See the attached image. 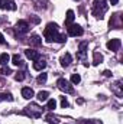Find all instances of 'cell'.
<instances>
[{
  "label": "cell",
  "mask_w": 123,
  "mask_h": 124,
  "mask_svg": "<svg viewBox=\"0 0 123 124\" xmlns=\"http://www.w3.org/2000/svg\"><path fill=\"white\" fill-rule=\"evenodd\" d=\"M28 31H29V23L26 20H19L16 23V32L19 35H23V33H26Z\"/></svg>",
  "instance_id": "obj_6"
},
{
  "label": "cell",
  "mask_w": 123,
  "mask_h": 124,
  "mask_svg": "<svg viewBox=\"0 0 123 124\" xmlns=\"http://www.w3.org/2000/svg\"><path fill=\"white\" fill-rule=\"evenodd\" d=\"M71 61H72V58H71V55H70V54H65V55H62L61 59H60V62H61L62 66H68V65L71 63Z\"/></svg>",
  "instance_id": "obj_13"
},
{
  "label": "cell",
  "mask_w": 123,
  "mask_h": 124,
  "mask_svg": "<svg viewBox=\"0 0 123 124\" xmlns=\"http://www.w3.org/2000/svg\"><path fill=\"white\" fill-rule=\"evenodd\" d=\"M120 45H122L120 39H112V40L107 42V49L112 51V52H116V51L120 48Z\"/></svg>",
  "instance_id": "obj_7"
},
{
  "label": "cell",
  "mask_w": 123,
  "mask_h": 124,
  "mask_svg": "<svg viewBox=\"0 0 123 124\" xmlns=\"http://www.w3.org/2000/svg\"><path fill=\"white\" fill-rule=\"evenodd\" d=\"M0 74H1V75H9V74H12V69L4 66V68H1V69H0Z\"/></svg>",
  "instance_id": "obj_29"
},
{
  "label": "cell",
  "mask_w": 123,
  "mask_h": 124,
  "mask_svg": "<svg viewBox=\"0 0 123 124\" xmlns=\"http://www.w3.org/2000/svg\"><path fill=\"white\" fill-rule=\"evenodd\" d=\"M6 43V40H4V38H3V35L0 33V45H4Z\"/></svg>",
  "instance_id": "obj_33"
},
{
  "label": "cell",
  "mask_w": 123,
  "mask_h": 124,
  "mask_svg": "<svg viewBox=\"0 0 123 124\" xmlns=\"http://www.w3.org/2000/svg\"><path fill=\"white\" fill-rule=\"evenodd\" d=\"M0 101H13V95H12L10 93L0 94Z\"/></svg>",
  "instance_id": "obj_19"
},
{
  "label": "cell",
  "mask_w": 123,
  "mask_h": 124,
  "mask_svg": "<svg viewBox=\"0 0 123 124\" xmlns=\"http://www.w3.org/2000/svg\"><path fill=\"white\" fill-rule=\"evenodd\" d=\"M120 87H122V85H120V82H116V84L113 85V90H114V93H116V95H117V97H122V95H123Z\"/></svg>",
  "instance_id": "obj_20"
},
{
  "label": "cell",
  "mask_w": 123,
  "mask_h": 124,
  "mask_svg": "<svg viewBox=\"0 0 123 124\" xmlns=\"http://www.w3.org/2000/svg\"><path fill=\"white\" fill-rule=\"evenodd\" d=\"M86 48H87V43L83 42V43L80 45V54H78L80 58H84V55H86Z\"/></svg>",
  "instance_id": "obj_22"
},
{
  "label": "cell",
  "mask_w": 123,
  "mask_h": 124,
  "mask_svg": "<svg viewBox=\"0 0 123 124\" xmlns=\"http://www.w3.org/2000/svg\"><path fill=\"white\" fill-rule=\"evenodd\" d=\"M77 1H78V0H77Z\"/></svg>",
  "instance_id": "obj_36"
},
{
  "label": "cell",
  "mask_w": 123,
  "mask_h": 124,
  "mask_svg": "<svg viewBox=\"0 0 123 124\" xmlns=\"http://www.w3.org/2000/svg\"><path fill=\"white\" fill-rule=\"evenodd\" d=\"M67 40V36L64 35V33H58V36H57V42H60V43H64Z\"/></svg>",
  "instance_id": "obj_28"
},
{
  "label": "cell",
  "mask_w": 123,
  "mask_h": 124,
  "mask_svg": "<svg viewBox=\"0 0 123 124\" xmlns=\"http://www.w3.org/2000/svg\"><path fill=\"white\" fill-rule=\"evenodd\" d=\"M9 61H10L9 54H1V55H0V65H1V66L7 65V62H9Z\"/></svg>",
  "instance_id": "obj_18"
},
{
  "label": "cell",
  "mask_w": 123,
  "mask_h": 124,
  "mask_svg": "<svg viewBox=\"0 0 123 124\" xmlns=\"http://www.w3.org/2000/svg\"><path fill=\"white\" fill-rule=\"evenodd\" d=\"M33 95H35V93H33V90H32V88H29V87H25V88H22V97H23V98H26V100H31Z\"/></svg>",
  "instance_id": "obj_10"
},
{
  "label": "cell",
  "mask_w": 123,
  "mask_h": 124,
  "mask_svg": "<svg viewBox=\"0 0 123 124\" xmlns=\"http://www.w3.org/2000/svg\"><path fill=\"white\" fill-rule=\"evenodd\" d=\"M78 124H101L100 120H78Z\"/></svg>",
  "instance_id": "obj_21"
},
{
  "label": "cell",
  "mask_w": 123,
  "mask_h": 124,
  "mask_svg": "<svg viewBox=\"0 0 123 124\" xmlns=\"http://www.w3.org/2000/svg\"><path fill=\"white\" fill-rule=\"evenodd\" d=\"M109 9V4L106 0H94L93 3V15L97 17V19H103V15L107 12Z\"/></svg>",
  "instance_id": "obj_1"
},
{
  "label": "cell",
  "mask_w": 123,
  "mask_h": 124,
  "mask_svg": "<svg viewBox=\"0 0 123 124\" xmlns=\"http://www.w3.org/2000/svg\"><path fill=\"white\" fill-rule=\"evenodd\" d=\"M61 107H62V108H67V107H68V101H67V98H65V97H62V98H61Z\"/></svg>",
  "instance_id": "obj_30"
},
{
  "label": "cell",
  "mask_w": 123,
  "mask_h": 124,
  "mask_svg": "<svg viewBox=\"0 0 123 124\" xmlns=\"http://www.w3.org/2000/svg\"><path fill=\"white\" fill-rule=\"evenodd\" d=\"M25 113H26L28 116L33 117V118H38V117L42 116V108H41L38 104H29V105L25 108Z\"/></svg>",
  "instance_id": "obj_3"
},
{
  "label": "cell",
  "mask_w": 123,
  "mask_h": 124,
  "mask_svg": "<svg viewBox=\"0 0 123 124\" xmlns=\"http://www.w3.org/2000/svg\"><path fill=\"white\" fill-rule=\"evenodd\" d=\"M48 97H49V93H48V91H39V93L36 94V98H38V101H41V102L46 101Z\"/></svg>",
  "instance_id": "obj_14"
},
{
  "label": "cell",
  "mask_w": 123,
  "mask_h": 124,
  "mask_svg": "<svg viewBox=\"0 0 123 124\" xmlns=\"http://www.w3.org/2000/svg\"><path fill=\"white\" fill-rule=\"evenodd\" d=\"M117 1H119V0H110V3H112V4H117Z\"/></svg>",
  "instance_id": "obj_35"
},
{
  "label": "cell",
  "mask_w": 123,
  "mask_h": 124,
  "mask_svg": "<svg viewBox=\"0 0 123 124\" xmlns=\"http://www.w3.org/2000/svg\"><path fill=\"white\" fill-rule=\"evenodd\" d=\"M110 26H112V28H116V29H119V28L122 26V23H120V16H119V15H113V20H110Z\"/></svg>",
  "instance_id": "obj_11"
},
{
  "label": "cell",
  "mask_w": 123,
  "mask_h": 124,
  "mask_svg": "<svg viewBox=\"0 0 123 124\" xmlns=\"http://www.w3.org/2000/svg\"><path fill=\"white\" fill-rule=\"evenodd\" d=\"M101 62H103V55L100 52H94V55H93V65H98Z\"/></svg>",
  "instance_id": "obj_17"
},
{
  "label": "cell",
  "mask_w": 123,
  "mask_h": 124,
  "mask_svg": "<svg viewBox=\"0 0 123 124\" xmlns=\"http://www.w3.org/2000/svg\"><path fill=\"white\" fill-rule=\"evenodd\" d=\"M74 12L72 10H68L67 12V17H65V26H70L71 23H72V20H74Z\"/></svg>",
  "instance_id": "obj_15"
},
{
  "label": "cell",
  "mask_w": 123,
  "mask_h": 124,
  "mask_svg": "<svg viewBox=\"0 0 123 124\" xmlns=\"http://www.w3.org/2000/svg\"><path fill=\"white\" fill-rule=\"evenodd\" d=\"M31 45H33V46H41L42 45V39L38 35H32L31 36Z\"/></svg>",
  "instance_id": "obj_16"
},
{
  "label": "cell",
  "mask_w": 123,
  "mask_h": 124,
  "mask_svg": "<svg viewBox=\"0 0 123 124\" xmlns=\"http://www.w3.org/2000/svg\"><path fill=\"white\" fill-rule=\"evenodd\" d=\"M44 36H45V40L46 42H52V40H57V36H58V26L55 23H48L45 31H44Z\"/></svg>",
  "instance_id": "obj_2"
},
{
  "label": "cell",
  "mask_w": 123,
  "mask_h": 124,
  "mask_svg": "<svg viewBox=\"0 0 123 124\" xmlns=\"http://www.w3.org/2000/svg\"><path fill=\"white\" fill-rule=\"evenodd\" d=\"M57 85H58V88H60L61 91H65V93H72V87H71L70 81H67L65 78H60V79L57 81Z\"/></svg>",
  "instance_id": "obj_4"
},
{
  "label": "cell",
  "mask_w": 123,
  "mask_h": 124,
  "mask_svg": "<svg viewBox=\"0 0 123 124\" xmlns=\"http://www.w3.org/2000/svg\"><path fill=\"white\" fill-rule=\"evenodd\" d=\"M80 81H81V77H80L78 74H72V75H71V82H72V84L77 85V84H80Z\"/></svg>",
  "instance_id": "obj_23"
},
{
  "label": "cell",
  "mask_w": 123,
  "mask_h": 124,
  "mask_svg": "<svg viewBox=\"0 0 123 124\" xmlns=\"http://www.w3.org/2000/svg\"><path fill=\"white\" fill-rule=\"evenodd\" d=\"M36 81L39 82V84H44V82H46V74H39V77L36 78Z\"/></svg>",
  "instance_id": "obj_27"
},
{
  "label": "cell",
  "mask_w": 123,
  "mask_h": 124,
  "mask_svg": "<svg viewBox=\"0 0 123 124\" xmlns=\"http://www.w3.org/2000/svg\"><path fill=\"white\" fill-rule=\"evenodd\" d=\"M68 29V35L70 36H81L83 35V28L80 26V25H70V26H67Z\"/></svg>",
  "instance_id": "obj_5"
},
{
  "label": "cell",
  "mask_w": 123,
  "mask_h": 124,
  "mask_svg": "<svg viewBox=\"0 0 123 124\" xmlns=\"http://www.w3.org/2000/svg\"><path fill=\"white\" fill-rule=\"evenodd\" d=\"M12 61H13V63H15V65H18V66H19V65H22V58H20L18 54L12 56Z\"/></svg>",
  "instance_id": "obj_25"
},
{
  "label": "cell",
  "mask_w": 123,
  "mask_h": 124,
  "mask_svg": "<svg viewBox=\"0 0 123 124\" xmlns=\"http://www.w3.org/2000/svg\"><path fill=\"white\" fill-rule=\"evenodd\" d=\"M0 9H9V10H16V4L13 0H0Z\"/></svg>",
  "instance_id": "obj_8"
},
{
  "label": "cell",
  "mask_w": 123,
  "mask_h": 124,
  "mask_svg": "<svg viewBox=\"0 0 123 124\" xmlns=\"http://www.w3.org/2000/svg\"><path fill=\"white\" fill-rule=\"evenodd\" d=\"M25 55H26V58H29L31 61H38V59H41L39 52H36V51H33V49H26V51H25Z\"/></svg>",
  "instance_id": "obj_9"
},
{
  "label": "cell",
  "mask_w": 123,
  "mask_h": 124,
  "mask_svg": "<svg viewBox=\"0 0 123 124\" xmlns=\"http://www.w3.org/2000/svg\"><path fill=\"white\" fill-rule=\"evenodd\" d=\"M55 107H57V101H55L54 98H52V100H49V101H48V105H46V108L52 111V110H55Z\"/></svg>",
  "instance_id": "obj_24"
},
{
  "label": "cell",
  "mask_w": 123,
  "mask_h": 124,
  "mask_svg": "<svg viewBox=\"0 0 123 124\" xmlns=\"http://www.w3.org/2000/svg\"><path fill=\"white\" fill-rule=\"evenodd\" d=\"M31 19H32V22H33V23H39V22H41V19H39V17H36V16H31Z\"/></svg>",
  "instance_id": "obj_32"
},
{
  "label": "cell",
  "mask_w": 123,
  "mask_h": 124,
  "mask_svg": "<svg viewBox=\"0 0 123 124\" xmlns=\"http://www.w3.org/2000/svg\"><path fill=\"white\" fill-rule=\"evenodd\" d=\"M45 66H46V62L44 61V59H38L33 63V69L35 71H42V69H45Z\"/></svg>",
  "instance_id": "obj_12"
},
{
  "label": "cell",
  "mask_w": 123,
  "mask_h": 124,
  "mask_svg": "<svg viewBox=\"0 0 123 124\" xmlns=\"http://www.w3.org/2000/svg\"><path fill=\"white\" fill-rule=\"evenodd\" d=\"M103 75H104V77H110V75H112V72H110V71H107V69H106V71H104V72H103Z\"/></svg>",
  "instance_id": "obj_34"
},
{
  "label": "cell",
  "mask_w": 123,
  "mask_h": 124,
  "mask_svg": "<svg viewBox=\"0 0 123 124\" xmlns=\"http://www.w3.org/2000/svg\"><path fill=\"white\" fill-rule=\"evenodd\" d=\"M46 121H49V123H52V121H54V123H57L58 120H57L55 117H52V116L49 114V116H46Z\"/></svg>",
  "instance_id": "obj_31"
},
{
  "label": "cell",
  "mask_w": 123,
  "mask_h": 124,
  "mask_svg": "<svg viewBox=\"0 0 123 124\" xmlns=\"http://www.w3.org/2000/svg\"><path fill=\"white\" fill-rule=\"evenodd\" d=\"M15 79H16V81H23V79H25V72H22V71L16 72V75H15Z\"/></svg>",
  "instance_id": "obj_26"
}]
</instances>
